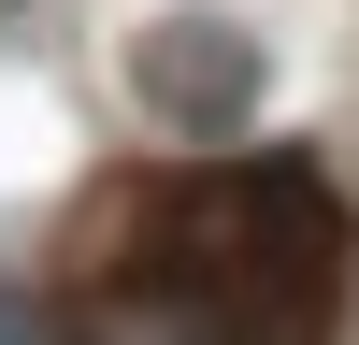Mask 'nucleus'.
<instances>
[{
  "mask_svg": "<svg viewBox=\"0 0 359 345\" xmlns=\"http://www.w3.org/2000/svg\"><path fill=\"white\" fill-rule=\"evenodd\" d=\"M359 302V201L316 158H201L115 172L57 230L72 345H331Z\"/></svg>",
  "mask_w": 359,
  "mask_h": 345,
  "instance_id": "f257e3e1",
  "label": "nucleus"
},
{
  "mask_svg": "<svg viewBox=\"0 0 359 345\" xmlns=\"http://www.w3.org/2000/svg\"><path fill=\"white\" fill-rule=\"evenodd\" d=\"M259 29H230V15H158V29H130V101H144V130H172V144H230L259 115Z\"/></svg>",
  "mask_w": 359,
  "mask_h": 345,
  "instance_id": "f03ea898",
  "label": "nucleus"
}]
</instances>
